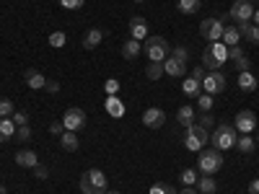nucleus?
<instances>
[{"label": "nucleus", "instance_id": "obj_1", "mask_svg": "<svg viewBox=\"0 0 259 194\" xmlns=\"http://www.w3.org/2000/svg\"><path fill=\"white\" fill-rule=\"evenodd\" d=\"M226 60H228V47L223 44V41H210V44L205 47V52H202V68L221 70L226 65Z\"/></svg>", "mask_w": 259, "mask_h": 194}, {"label": "nucleus", "instance_id": "obj_2", "mask_svg": "<svg viewBox=\"0 0 259 194\" xmlns=\"http://www.w3.org/2000/svg\"><path fill=\"white\" fill-rule=\"evenodd\" d=\"M223 168V153L218 148H202L200 150V158H197V171H202V174H218V171Z\"/></svg>", "mask_w": 259, "mask_h": 194}, {"label": "nucleus", "instance_id": "obj_3", "mask_svg": "<svg viewBox=\"0 0 259 194\" xmlns=\"http://www.w3.org/2000/svg\"><path fill=\"white\" fill-rule=\"evenodd\" d=\"M210 142V129H205L202 124L194 122L192 127H187V135H184V148L192 150V153H200L202 148H207Z\"/></svg>", "mask_w": 259, "mask_h": 194}, {"label": "nucleus", "instance_id": "obj_4", "mask_svg": "<svg viewBox=\"0 0 259 194\" xmlns=\"http://www.w3.org/2000/svg\"><path fill=\"white\" fill-rule=\"evenodd\" d=\"M236 137H239V132H236V127L233 124H228V122H223V124H218L212 129V148H218L221 153L223 150H228V148H233L236 145Z\"/></svg>", "mask_w": 259, "mask_h": 194}, {"label": "nucleus", "instance_id": "obj_5", "mask_svg": "<svg viewBox=\"0 0 259 194\" xmlns=\"http://www.w3.org/2000/svg\"><path fill=\"white\" fill-rule=\"evenodd\" d=\"M143 52L148 55V60H150V62H163V60L171 55V47H168L166 36H148V39H145Z\"/></svg>", "mask_w": 259, "mask_h": 194}, {"label": "nucleus", "instance_id": "obj_6", "mask_svg": "<svg viewBox=\"0 0 259 194\" xmlns=\"http://www.w3.org/2000/svg\"><path fill=\"white\" fill-rule=\"evenodd\" d=\"M226 21H228V16H212V18H205L202 24H200V36L207 39V44H210V41H221L223 29H226Z\"/></svg>", "mask_w": 259, "mask_h": 194}, {"label": "nucleus", "instance_id": "obj_7", "mask_svg": "<svg viewBox=\"0 0 259 194\" xmlns=\"http://www.w3.org/2000/svg\"><path fill=\"white\" fill-rule=\"evenodd\" d=\"M85 124H89V117H85V112L78 109V106H70V109L62 114V127L70 129V132H80V129H85Z\"/></svg>", "mask_w": 259, "mask_h": 194}, {"label": "nucleus", "instance_id": "obj_8", "mask_svg": "<svg viewBox=\"0 0 259 194\" xmlns=\"http://www.w3.org/2000/svg\"><path fill=\"white\" fill-rule=\"evenodd\" d=\"M226 85H228V80H226V75H223L221 70H207L205 78H202V88H205V93H210V96L223 93Z\"/></svg>", "mask_w": 259, "mask_h": 194}, {"label": "nucleus", "instance_id": "obj_9", "mask_svg": "<svg viewBox=\"0 0 259 194\" xmlns=\"http://www.w3.org/2000/svg\"><path fill=\"white\" fill-rule=\"evenodd\" d=\"M228 16L236 21V26H239V24H251V18H254V6L249 3V0H233V6H231Z\"/></svg>", "mask_w": 259, "mask_h": 194}, {"label": "nucleus", "instance_id": "obj_10", "mask_svg": "<svg viewBox=\"0 0 259 194\" xmlns=\"http://www.w3.org/2000/svg\"><path fill=\"white\" fill-rule=\"evenodd\" d=\"M233 127H236V132H241V135H251V132H254V127H256V117H254V112H249V109L239 112V114L233 117Z\"/></svg>", "mask_w": 259, "mask_h": 194}, {"label": "nucleus", "instance_id": "obj_11", "mask_svg": "<svg viewBox=\"0 0 259 194\" xmlns=\"http://www.w3.org/2000/svg\"><path fill=\"white\" fill-rule=\"evenodd\" d=\"M143 124H145L148 129H161V127L166 124V112L158 109V106H150V109L143 112Z\"/></svg>", "mask_w": 259, "mask_h": 194}, {"label": "nucleus", "instance_id": "obj_12", "mask_svg": "<svg viewBox=\"0 0 259 194\" xmlns=\"http://www.w3.org/2000/svg\"><path fill=\"white\" fill-rule=\"evenodd\" d=\"M148 21L143 16H133L130 18V39H135V41H143L148 39Z\"/></svg>", "mask_w": 259, "mask_h": 194}, {"label": "nucleus", "instance_id": "obj_13", "mask_svg": "<svg viewBox=\"0 0 259 194\" xmlns=\"http://www.w3.org/2000/svg\"><path fill=\"white\" fill-rule=\"evenodd\" d=\"M228 60H233V65H236V70L239 73H244V70H249L251 68V60L246 57V52L236 44V47H228Z\"/></svg>", "mask_w": 259, "mask_h": 194}, {"label": "nucleus", "instance_id": "obj_14", "mask_svg": "<svg viewBox=\"0 0 259 194\" xmlns=\"http://www.w3.org/2000/svg\"><path fill=\"white\" fill-rule=\"evenodd\" d=\"M163 73L166 75H171V78H182V75H187V62H182V60H177V57H166L163 60Z\"/></svg>", "mask_w": 259, "mask_h": 194}, {"label": "nucleus", "instance_id": "obj_15", "mask_svg": "<svg viewBox=\"0 0 259 194\" xmlns=\"http://www.w3.org/2000/svg\"><path fill=\"white\" fill-rule=\"evenodd\" d=\"M24 80H26V85L31 91H41V88H47V78L41 75L39 70H34V68H29L26 73H24Z\"/></svg>", "mask_w": 259, "mask_h": 194}, {"label": "nucleus", "instance_id": "obj_16", "mask_svg": "<svg viewBox=\"0 0 259 194\" xmlns=\"http://www.w3.org/2000/svg\"><path fill=\"white\" fill-rule=\"evenodd\" d=\"M101 39H104V31L101 29H89V31L83 34L80 44H83V50H96L101 44Z\"/></svg>", "mask_w": 259, "mask_h": 194}, {"label": "nucleus", "instance_id": "obj_17", "mask_svg": "<svg viewBox=\"0 0 259 194\" xmlns=\"http://www.w3.org/2000/svg\"><path fill=\"white\" fill-rule=\"evenodd\" d=\"M256 85H259V80H256V75H254L251 70L239 73V88H241L244 93H254V91H256Z\"/></svg>", "mask_w": 259, "mask_h": 194}, {"label": "nucleus", "instance_id": "obj_18", "mask_svg": "<svg viewBox=\"0 0 259 194\" xmlns=\"http://www.w3.org/2000/svg\"><path fill=\"white\" fill-rule=\"evenodd\" d=\"M177 119H179V124L187 129V127H192L194 122H197V112L192 109L189 104H184V106H179V112H177Z\"/></svg>", "mask_w": 259, "mask_h": 194}, {"label": "nucleus", "instance_id": "obj_19", "mask_svg": "<svg viewBox=\"0 0 259 194\" xmlns=\"http://www.w3.org/2000/svg\"><path fill=\"white\" fill-rule=\"evenodd\" d=\"M78 145H80V140H78L75 132H70V129H65V132L60 135V148H62V150H68V153H75Z\"/></svg>", "mask_w": 259, "mask_h": 194}, {"label": "nucleus", "instance_id": "obj_20", "mask_svg": "<svg viewBox=\"0 0 259 194\" xmlns=\"http://www.w3.org/2000/svg\"><path fill=\"white\" fill-rule=\"evenodd\" d=\"M36 163H39V158L34 150H18L16 153V166H21V168H34Z\"/></svg>", "mask_w": 259, "mask_h": 194}, {"label": "nucleus", "instance_id": "obj_21", "mask_svg": "<svg viewBox=\"0 0 259 194\" xmlns=\"http://www.w3.org/2000/svg\"><path fill=\"white\" fill-rule=\"evenodd\" d=\"M16 124L11 117H0V142H8L11 137H16Z\"/></svg>", "mask_w": 259, "mask_h": 194}, {"label": "nucleus", "instance_id": "obj_22", "mask_svg": "<svg viewBox=\"0 0 259 194\" xmlns=\"http://www.w3.org/2000/svg\"><path fill=\"white\" fill-rule=\"evenodd\" d=\"M106 112H109V117H114V119H119V117H124V104H122V99H117V96H106Z\"/></svg>", "mask_w": 259, "mask_h": 194}, {"label": "nucleus", "instance_id": "obj_23", "mask_svg": "<svg viewBox=\"0 0 259 194\" xmlns=\"http://www.w3.org/2000/svg\"><path fill=\"white\" fill-rule=\"evenodd\" d=\"M85 176H89V181L96 186V189H101V191H106V174L101 168H89V171H83Z\"/></svg>", "mask_w": 259, "mask_h": 194}, {"label": "nucleus", "instance_id": "obj_24", "mask_svg": "<svg viewBox=\"0 0 259 194\" xmlns=\"http://www.w3.org/2000/svg\"><path fill=\"white\" fill-rule=\"evenodd\" d=\"M236 29L241 31V36L249 41V44H259V26H254V24H239Z\"/></svg>", "mask_w": 259, "mask_h": 194}, {"label": "nucleus", "instance_id": "obj_25", "mask_svg": "<svg viewBox=\"0 0 259 194\" xmlns=\"http://www.w3.org/2000/svg\"><path fill=\"white\" fill-rule=\"evenodd\" d=\"M140 52H143V44H140V41H135V39H127L124 44H122V57L124 60H135Z\"/></svg>", "mask_w": 259, "mask_h": 194}, {"label": "nucleus", "instance_id": "obj_26", "mask_svg": "<svg viewBox=\"0 0 259 194\" xmlns=\"http://www.w3.org/2000/svg\"><path fill=\"white\" fill-rule=\"evenodd\" d=\"M200 6H202V0H177V11L184 16H194L200 11Z\"/></svg>", "mask_w": 259, "mask_h": 194}, {"label": "nucleus", "instance_id": "obj_27", "mask_svg": "<svg viewBox=\"0 0 259 194\" xmlns=\"http://www.w3.org/2000/svg\"><path fill=\"white\" fill-rule=\"evenodd\" d=\"M197 191L200 194H215V191H218V184H215V179L210 174H202L200 181H197Z\"/></svg>", "mask_w": 259, "mask_h": 194}, {"label": "nucleus", "instance_id": "obj_28", "mask_svg": "<svg viewBox=\"0 0 259 194\" xmlns=\"http://www.w3.org/2000/svg\"><path fill=\"white\" fill-rule=\"evenodd\" d=\"M239 39H241V31L236 29V26H226V29H223L221 41H223L226 47H236V44H239Z\"/></svg>", "mask_w": 259, "mask_h": 194}, {"label": "nucleus", "instance_id": "obj_29", "mask_svg": "<svg viewBox=\"0 0 259 194\" xmlns=\"http://www.w3.org/2000/svg\"><path fill=\"white\" fill-rule=\"evenodd\" d=\"M182 91H184L187 96H194V99H197V96H200V91H202V80H197V78H184Z\"/></svg>", "mask_w": 259, "mask_h": 194}, {"label": "nucleus", "instance_id": "obj_30", "mask_svg": "<svg viewBox=\"0 0 259 194\" xmlns=\"http://www.w3.org/2000/svg\"><path fill=\"white\" fill-rule=\"evenodd\" d=\"M254 142H256V140H254L251 135H239V137H236V148H239L244 156H249L251 150H254Z\"/></svg>", "mask_w": 259, "mask_h": 194}, {"label": "nucleus", "instance_id": "obj_31", "mask_svg": "<svg viewBox=\"0 0 259 194\" xmlns=\"http://www.w3.org/2000/svg\"><path fill=\"white\" fill-rule=\"evenodd\" d=\"M197 181H200V174L194 168H184L182 171V184L184 186H197Z\"/></svg>", "mask_w": 259, "mask_h": 194}, {"label": "nucleus", "instance_id": "obj_32", "mask_svg": "<svg viewBox=\"0 0 259 194\" xmlns=\"http://www.w3.org/2000/svg\"><path fill=\"white\" fill-rule=\"evenodd\" d=\"M13 114H16V104H13V99L0 96V117H13Z\"/></svg>", "mask_w": 259, "mask_h": 194}, {"label": "nucleus", "instance_id": "obj_33", "mask_svg": "<svg viewBox=\"0 0 259 194\" xmlns=\"http://www.w3.org/2000/svg\"><path fill=\"white\" fill-rule=\"evenodd\" d=\"M145 75L150 80H158L163 75V62H148V68H145Z\"/></svg>", "mask_w": 259, "mask_h": 194}, {"label": "nucleus", "instance_id": "obj_34", "mask_svg": "<svg viewBox=\"0 0 259 194\" xmlns=\"http://www.w3.org/2000/svg\"><path fill=\"white\" fill-rule=\"evenodd\" d=\"M78 186H80V191H83V194H106V191L96 189V186L89 181V176H85V174H80V181H78Z\"/></svg>", "mask_w": 259, "mask_h": 194}, {"label": "nucleus", "instance_id": "obj_35", "mask_svg": "<svg viewBox=\"0 0 259 194\" xmlns=\"http://www.w3.org/2000/svg\"><path fill=\"white\" fill-rule=\"evenodd\" d=\"M148 194H179L174 186H171V184H166V181H158V184H153V186H150V191Z\"/></svg>", "mask_w": 259, "mask_h": 194}, {"label": "nucleus", "instance_id": "obj_36", "mask_svg": "<svg viewBox=\"0 0 259 194\" xmlns=\"http://www.w3.org/2000/svg\"><path fill=\"white\" fill-rule=\"evenodd\" d=\"M65 41H68V36H65V31H52V34H50V47L60 50V47H65Z\"/></svg>", "mask_w": 259, "mask_h": 194}, {"label": "nucleus", "instance_id": "obj_37", "mask_svg": "<svg viewBox=\"0 0 259 194\" xmlns=\"http://www.w3.org/2000/svg\"><path fill=\"white\" fill-rule=\"evenodd\" d=\"M212 101H215V99H212L210 93H200V96H197V109H200V112H210V109H212Z\"/></svg>", "mask_w": 259, "mask_h": 194}, {"label": "nucleus", "instance_id": "obj_38", "mask_svg": "<svg viewBox=\"0 0 259 194\" xmlns=\"http://www.w3.org/2000/svg\"><path fill=\"white\" fill-rule=\"evenodd\" d=\"M119 88H122V83L117 80V78H109L104 83V91H106V96H117L119 93Z\"/></svg>", "mask_w": 259, "mask_h": 194}, {"label": "nucleus", "instance_id": "obj_39", "mask_svg": "<svg viewBox=\"0 0 259 194\" xmlns=\"http://www.w3.org/2000/svg\"><path fill=\"white\" fill-rule=\"evenodd\" d=\"M57 3H60L62 8H68V11H78V8H83L85 0H57Z\"/></svg>", "mask_w": 259, "mask_h": 194}, {"label": "nucleus", "instance_id": "obj_40", "mask_svg": "<svg viewBox=\"0 0 259 194\" xmlns=\"http://www.w3.org/2000/svg\"><path fill=\"white\" fill-rule=\"evenodd\" d=\"M16 140L29 142V140H31V127H29V124H26V127H18V129H16Z\"/></svg>", "mask_w": 259, "mask_h": 194}, {"label": "nucleus", "instance_id": "obj_41", "mask_svg": "<svg viewBox=\"0 0 259 194\" xmlns=\"http://www.w3.org/2000/svg\"><path fill=\"white\" fill-rule=\"evenodd\" d=\"M11 119H13L16 127H26V124H29V114H26V112H16Z\"/></svg>", "mask_w": 259, "mask_h": 194}, {"label": "nucleus", "instance_id": "obj_42", "mask_svg": "<svg viewBox=\"0 0 259 194\" xmlns=\"http://www.w3.org/2000/svg\"><path fill=\"white\" fill-rule=\"evenodd\" d=\"M171 57L187 62V60H189V52H187V47H174V50H171Z\"/></svg>", "mask_w": 259, "mask_h": 194}, {"label": "nucleus", "instance_id": "obj_43", "mask_svg": "<svg viewBox=\"0 0 259 194\" xmlns=\"http://www.w3.org/2000/svg\"><path fill=\"white\" fill-rule=\"evenodd\" d=\"M31 171H34V176H36V179H47V176H50V168H47V166H41V163H36Z\"/></svg>", "mask_w": 259, "mask_h": 194}, {"label": "nucleus", "instance_id": "obj_44", "mask_svg": "<svg viewBox=\"0 0 259 194\" xmlns=\"http://www.w3.org/2000/svg\"><path fill=\"white\" fill-rule=\"evenodd\" d=\"M197 119H200L197 124H202L205 129H210V127H212V114H210V112H202V117H197Z\"/></svg>", "mask_w": 259, "mask_h": 194}, {"label": "nucleus", "instance_id": "obj_45", "mask_svg": "<svg viewBox=\"0 0 259 194\" xmlns=\"http://www.w3.org/2000/svg\"><path fill=\"white\" fill-rule=\"evenodd\" d=\"M50 132H52L55 137H60V135L65 132V127H62V122H52V124H50Z\"/></svg>", "mask_w": 259, "mask_h": 194}, {"label": "nucleus", "instance_id": "obj_46", "mask_svg": "<svg viewBox=\"0 0 259 194\" xmlns=\"http://www.w3.org/2000/svg\"><path fill=\"white\" fill-rule=\"evenodd\" d=\"M192 78H197V80H202V78H205V68H202V65H200V68H194V70H192Z\"/></svg>", "mask_w": 259, "mask_h": 194}, {"label": "nucleus", "instance_id": "obj_47", "mask_svg": "<svg viewBox=\"0 0 259 194\" xmlns=\"http://www.w3.org/2000/svg\"><path fill=\"white\" fill-rule=\"evenodd\" d=\"M47 91L57 93V91H60V83H57V80H50V78H47Z\"/></svg>", "mask_w": 259, "mask_h": 194}, {"label": "nucleus", "instance_id": "obj_48", "mask_svg": "<svg viewBox=\"0 0 259 194\" xmlns=\"http://www.w3.org/2000/svg\"><path fill=\"white\" fill-rule=\"evenodd\" d=\"M249 194H259V179H254V181L249 184Z\"/></svg>", "mask_w": 259, "mask_h": 194}, {"label": "nucleus", "instance_id": "obj_49", "mask_svg": "<svg viewBox=\"0 0 259 194\" xmlns=\"http://www.w3.org/2000/svg\"><path fill=\"white\" fill-rule=\"evenodd\" d=\"M179 194H200V191H194V189H192V186H184V189H182V191H179Z\"/></svg>", "mask_w": 259, "mask_h": 194}, {"label": "nucleus", "instance_id": "obj_50", "mask_svg": "<svg viewBox=\"0 0 259 194\" xmlns=\"http://www.w3.org/2000/svg\"><path fill=\"white\" fill-rule=\"evenodd\" d=\"M254 26H259V8L254 11Z\"/></svg>", "mask_w": 259, "mask_h": 194}, {"label": "nucleus", "instance_id": "obj_51", "mask_svg": "<svg viewBox=\"0 0 259 194\" xmlns=\"http://www.w3.org/2000/svg\"><path fill=\"white\" fill-rule=\"evenodd\" d=\"M0 194H8V189H6L3 184H0Z\"/></svg>", "mask_w": 259, "mask_h": 194}, {"label": "nucleus", "instance_id": "obj_52", "mask_svg": "<svg viewBox=\"0 0 259 194\" xmlns=\"http://www.w3.org/2000/svg\"><path fill=\"white\" fill-rule=\"evenodd\" d=\"M106 194H119V191H106Z\"/></svg>", "mask_w": 259, "mask_h": 194}, {"label": "nucleus", "instance_id": "obj_53", "mask_svg": "<svg viewBox=\"0 0 259 194\" xmlns=\"http://www.w3.org/2000/svg\"><path fill=\"white\" fill-rule=\"evenodd\" d=\"M256 145H259V132H256Z\"/></svg>", "mask_w": 259, "mask_h": 194}, {"label": "nucleus", "instance_id": "obj_54", "mask_svg": "<svg viewBox=\"0 0 259 194\" xmlns=\"http://www.w3.org/2000/svg\"><path fill=\"white\" fill-rule=\"evenodd\" d=\"M135 3H145V0H135Z\"/></svg>", "mask_w": 259, "mask_h": 194}, {"label": "nucleus", "instance_id": "obj_55", "mask_svg": "<svg viewBox=\"0 0 259 194\" xmlns=\"http://www.w3.org/2000/svg\"><path fill=\"white\" fill-rule=\"evenodd\" d=\"M249 3H254V0H249Z\"/></svg>", "mask_w": 259, "mask_h": 194}]
</instances>
